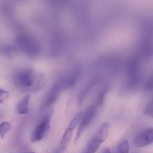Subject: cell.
Wrapping results in <instances>:
<instances>
[{"label": "cell", "mask_w": 153, "mask_h": 153, "mask_svg": "<svg viewBox=\"0 0 153 153\" xmlns=\"http://www.w3.org/2000/svg\"><path fill=\"white\" fill-rule=\"evenodd\" d=\"M13 83L17 90L26 94H34L41 91L46 85L44 75L31 68H24L16 72Z\"/></svg>", "instance_id": "1"}, {"label": "cell", "mask_w": 153, "mask_h": 153, "mask_svg": "<svg viewBox=\"0 0 153 153\" xmlns=\"http://www.w3.org/2000/svg\"><path fill=\"white\" fill-rule=\"evenodd\" d=\"M16 43L23 53L29 56H35L40 52V44L33 37L22 34L18 36Z\"/></svg>", "instance_id": "2"}, {"label": "cell", "mask_w": 153, "mask_h": 153, "mask_svg": "<svg viewBox=\"0 0 153 153\" xmlns=\"http://www.w3.org/2000/svg\"><path fill=\"white\" fill-rule=\"evenodd\" d=\"M52 118V113L46 114L37 126L34 128L31 135L32 143H38L43 140L46 135L50 126V121Z\"/></svg>", "instance_id": "3"}, {"label": "cell", "mask_w": 153, "mask_h": 153, "mask_svg": "<svg viewBox=\"0 0 153 153\" xmlns=\"http://www.w3.org/2000/svg\"><path fill=\"white\" fill-rule=\"evenodd\" d=\"M82 116H83V113L80 112V113L77 114L72 119V120L70 121V123H69L68 126L66 128L65 131H64V134L62 136V138L61 143H60V149L62 151L64 152L68 149L69 145H70V140H71L72 136H73V132L74 131L75 128H76L78 125H79L80 122L82 120Z\"/></svg>", "instance_id": "4"}, {"label": "cell", "mask_w": 153, "mask_h": 153, "mask_svg": "<svg viewBox=\"0 0 153 153\" xmlns=\"http://www.w3.org/2000/svg\"><path fill=\"white\" fill-rule=\"evenodd\" d=\"M96 110H97V106L92 105L86 111L85 114H83L82 120H81L79 125H78L76 137H75L74 139V144L78 143V141L80 139L81 136H82V133L86 129L87 127L90 125V123L92 122V120L94 118V116H95Z\"/></svg>", "instance_id": "5"}, {"label": "cell", "mask_w": 153, "mask_h": 153, "mask_svg": "<svg viewBox=\"0 0 153 153\" xmlns=\"http://www.w3.org/2000/svg\"><path fill=\"white\" fill-rule=\"evenodd\" d=\"M134 143L138 148L145 147L153 143V128H148L140 133L134 138Z\"/></svg>", "instance_id": "6"}, {"label": "cell", "mask_w": 153, "mask_h": 153, "mask_svg": "<svg viewBox=\"0 0 153 153\" xmlns=\"http://www.w3.org/2000/svg\"><path fill=\"white\" fill-rule=\"evenodd\" d=\"M60 91H61V88H60L59 85H54L45 97L43 103H42V109L46 108L53 105L59 97Z\"/></svg>", "instance_id": "7"}, {"label": "cell", "mask_w": 153, "mask_h": 153, "mask_svg": "<svg viewBox=\"0 0 153 153\" xmlns=\"http://www.w3.org/2000/svg\"><path fill=\"white\" fill-rule=\"evenodd\" d=\"M32 96L31 94H27L24 97H22L19 102L16 105L15 110L18 114L25 115L28 114L29 111V105L30 102H31Z\"/></svg>", "instance_id": "8"}, {"label": "cell", "mask_w": 153, "mask_h": 153, "mask_svg": "<svg viewBox=\"0 0 153 153\" xmlns=\"http://www.w3.org/2000/svg\"><path fill=\"white\" fill-rule=\"evenodd\" d=\"M102 143H103V142H102L100 139H98L96 136H94V137L88 142V143L86 145V146L85 149H84V150L82 151V153H95L97 152L98 149V148L100 147V146L101 145Z\"/></svg>", "instance_id": "9"}, {"label": "cell", "mask_w": 153, "mask_h": 153, "mask_svg": "<svg viewBox=\"0 0 153 153\" xmlns=\"http://www.w3.org/2000/svg\"><path fill=\"white\" fill-rule=\"evenodd\" d=\"M110 129V123H105L100 127L95 136L104 143L107 139L108 136H109Z\"/></svg>", "instance_id": "10"}, {"label": "cell", "mask_w": 153, "mask_h": 153, "mask_svg": "<svg viewBox=\"0 0 153 153\" xmlns=\"http://www.w3.org/2000/svg\"><path fill=\"white\" fill-rule=\"evenodd\" d=\"M12 128V125L10 122H2L0 124V137L1 139H4L7 135L8 133L10 131Z\"/></svg>", "instance_id": "11"}, {"label": "cell", "mask_w": 153, "mask_h": 153, "mask_svg": "<svg viewBox=\"0 0 153 153\" xmlns=\"http://www.w3.org/2000/svg\"><path fill=\"white\" fill-rule=\"evenodd\" d=\"M115 153H129V143L128 140H122L117 146Z\"/></svg>", "instance_id": "12"}, {"label": "cell", "mask_w": 153, "mask_h": 153, "mask_svg": "<svg viewBox=\"0 0 153 153\" xmlns=\"http://www.w3.org/2000/svg\"><path fill=\"white\" fill-rule=\"evenodd\" d=\"M10 93L0 88V104H3L9 98Z\"/></svg>", "instance_id": "13"}, {"label": "cell", "mask_w": 153, "mask_h": 153, "mask_svg": "<svg viewBox=\"0 0 153 153\" xmlns=\"http://www.w3.org/2000/svg\"><path fill=\"white\" fill-rule=\"evenodd\" d=\"M144 114L153 118V100H152L149 104L146 107L144 110Z\"/></svg>", "instance_id": "14"}, {"label": "cell", "mask_w": 153, "mask_h": 153, "mask_svg": "<svg viewBox=\"0 0 153 153\" xmlns=\"http://www.w3.org/2000/svg\"><path fill=\"white\" fill-rule=\"evenodd\" d=\"M102 153H111V152H110V150L108 149V148H106V149H105L103 151V152Z\"/></svg>", "instance_id": "15"}, {"label": "cell", "mask_w": 153, "mask_h": 153, "mask_svg": "<svg viewBox=\"0 0 153 153\" xmlns=\"http://www.w3.org/2000/svg\"><path fill=\"white\" fill-rule=\"evenodd\" d=\"M23 153H35V152H23Z\"/></svg>", "instance_id": "16"}]
</instances>
